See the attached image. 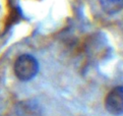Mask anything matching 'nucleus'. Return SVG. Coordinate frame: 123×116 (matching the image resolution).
Wrapping results in <instances>:
<instances>
[{
    "instance_id": "obj_3",
    "label": "nucleus",
    "mask_w": 123,
    "mask_h": 116,
    "mask_svg": "<svg viewBox=\"0 0 123 116\" xmlns=\"http://www.w3.org/2000/svg\"><path fill=\"white\" fill-rule=\"evenodd\" d=\"M15 113L16 116H42L43 110L38 101L28 99L17 103Z\"/></svg>"
},
{
    "instance_id": "obj_2",
    "label": "nucleus",
    "mask_w": 123,
    "mask_h": 116,
    "mask_svg": "<svg viewBox=\"0 0 123 116\" xmlns=\"http://www.w3.org/2000/svg\"><path fill=\"white\" fill-rule=\"evenodd\" d=\"M105 106L110 114L116 116L123 114V87H116L109 92Z\"/></svg>"
},
{
    "instance_id": "obj_4",
    "label": "nucleus",
    "mask_w": 123,
    "mask_h": 116,
    "mask_svg": "<svg viewBox=\"0 0 123 116\" xmlns=\"http://www.w3.org/2000/svg\"><path fill=\"white\" fill-rule=\"evenodd\" d=\"M102 9L108 14H115L123 8V0H99Z\"/></svg>"
},
{
    "instance_id": "obj_1",
    "label": "nucleus",
    "mask_w": 123,
    "mask_h": 116,
    "mask_svg": "<svg viewBox=\"0 0 123 116\" xmlns=\"http://www.w3.org/2000/svg\"><path fill=\"white\" fill-rule=\"evenodd\" d=\"M13 70L18 79L28 82L37 75L39 71V62L34 56L30 54L20 55L14 62Z\"/></svg>"
}]
</instances>
